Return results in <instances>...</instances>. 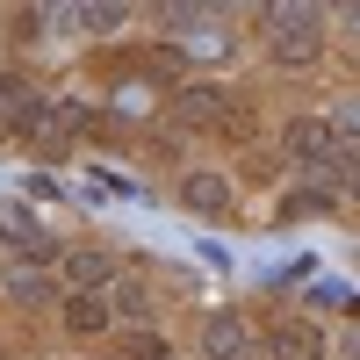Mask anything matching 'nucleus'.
Instances as JSON below:
<instances>
[{
  "instance_id": "1",
  "label": "nucleus",
  "mask_w": 360,
  "mask_h": 360,
  "mask_svg": "<svg viewBox=\"0 0 360 360\" xmlns=\"http://www.w3.org/2000/svg\"><path fill=\"white\" fill-rule=\"evenodd\" d=\"M259 29H266V58L288 72H303L324 58V37H317V15L310 8H259Z\"/></svg>"
},
{
  "instance_id": "2",
  "label": "nucleus",
  "mask_w": 360,
  "mask_h": 360,
  "mask_svg": "<svg viewBox=\"0 0 360 360\" xmlns=\"http://www.w3.org/2000/svg\"><path fill=\"white\" fill-rule=\"evenodd\" d=\"M346 137V115H324V108H303V115H288V130H281V152L288 166H324V152Z\"/></svg>"
},
{
  "instance_id": "3",
  "label": "nucleus",
  "mask_w": 360,
  "mask_h": 360,
  "mask_svg": "<svg viewBox=\"0 0 360 360\" xmlns=\"http://www.w3.org/2000/svg\"><path fill=\"white\" fill-rule=\"evenodd\" d=\"M180 202H188L195 217H231V209H238V188H231V173L195 166V173H180Z\"/></svg>"
},
{
  "instance_id": "4",
  "label": "nucleus",
  "mask_w": 360,
  "mask_h": 360,
  "mask_svg": "<svg viewBox=\"0 0 360 360\" xmlns=\"http://www.w3.org/2000/svg\"><path fill=\"white\" fill-rule=\"evenodd\" d=\"M44 123V94L29 72H0V130H37Z\"/></svg>"
},
{
  "instance_id": "5",
  "label": "nucleus",
  "mask_w": 360,
  "mask_h": 360,
  "mask_svg": "<svg viewBox=\"0 0 360 360\" xmlns=\"http://www.w3.org/2000/svg\"><path fill=\"white\" fill-rule=\"evenodd\" d=\"M58 274L72 281V295H101V288L115 281V259H108L101 245H72V252H58Z\"/></svg>"
},
{
  "instance_id": "6",
  "label": "nucleus",
  "mask_w": 360,
  "mask_h": 360,
  "mask_svg": "<svg viewBox=\"0 0 360 360\" xmlns=\"http://www.w3.org/2000/svg\"><path fill=\"white\" fill-rule=\"evenodd\" d=\"M58 317H65V332H72V339H101L108 324H115L108 295H65V310H58Z\"/></svg>"
},
{
  "instance_id": "7",
  "label": "nucleus",
  "mask_w": 360,
  "mask_h": 360,
  "mask_svg": "<svg viewBox=\"0 0 360 360\" xmlns=\"http://www.w3.org/2000/svg\"><path fill=\"white\" fill-rule=\"evenodd\" d=\"M245 317H238V310H217V317H209V332H202V353L209 360H245Z\"/></svg>"
},
{
  "instance_id": "8",
  "label": "nucleus",
  "mask_w": 360,
  "mask_h": 360,
  "mask_svg": "<svg viewBox=\"0 0 360 360\" xmlns=\"http://www.w3.org/2000/svg\"><path fill=\"white\" fill-rule=\"evenodd\" d=\"M317 353H324L317 324H281V332H274V360H317Z\"/></svg>"
},
{
  "instance_id": "9",
  "label": "nucleus",
  "mask_w": 360,
  "mask_h": 360,
  "mask_svg": "<svg viewBox=\"0 0 360 360\" xmlns=\"http://www.w3.org/2000/svg\"><path fill=\"white\" fill-rule=\"evenodd\" d=\"M224 108H231L224 86H188V94H180V115H188V123H224Z\"/></svg>"
},
{
  "instance_id": "10",
  "label": "nucleus",
  "mask_w": 360,
  "mask_h": 360,
  "mask_svg": "<svg viewBox=\"0 0 360 360\" xmlns=\"http://www.w3.org/2000/svg\"><path fill=\"white\" fill-rule=\"evenodd\" d=\"M123 360H166V339L152 332V324H137V332L123 339Z\"/></svg>"
},
{
  "instance_id": "11",
  "label": "nucleus",
  "mask_w": 360,
  "mask_h": 360,
  "mask_svg": "<svg viewBox=\"0 0 360 360\" xmlns=\"http://www.w3.org/2000/svg\"><path fill=\"white\" fill-rule=\"evenodd\" d=\"M108 310H130V317H144V310H152V295H144V281L115 274V303H108Z\"/></svg>"
},
{
  "instance_id": "12",
  "label": "nucleus",
  "mask_w": 360,
  "mask_h": 360,
  "mask_svg": "<svg viewBox=\"0 0 360 360\" xmlns=\"http://www.w3.org/2000/svg\"><path fill=\"white\" fill-rule=\"evenodd\" d=\"M8 295H15V303H37L44 281H37V274H15V281H8Z\"/></svg>"
},
{
  "instance_id": "13",
  "label": "nucleus",
  "mask_w": 360,
  "mask_h": 360,
  "mask_svg": "<svg viewBox=\"0 0 360 360\" xmlns=\"http://www.w3.org/2000/svg\"><path fill=\"white\" fill-rule=\"evenodd\" d=\"M79 22H86V29H123V8H86Z\"/></svg>"
},
{
  "instance_id": "14",
  "label": "nucleus",
  "mask_w": 360,
  "mask_h": 360,
  "mask_svg": "<svg viewBox=\"0 0 360 360\" xmlns=\"http://www.w3.org/2000/svg\"><path fill=\"white\" fill-rule=\"evenodd\" d=\"M0 245H8V217H0Z\"/></svg>"
}]
</instances>
